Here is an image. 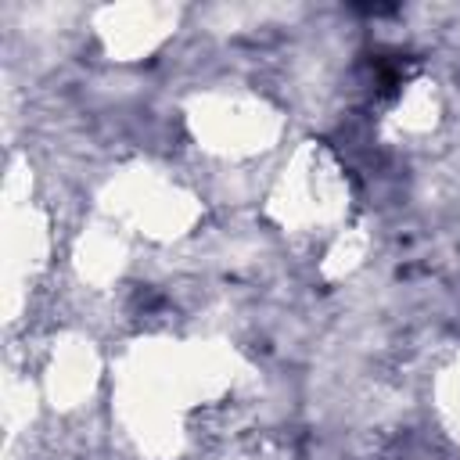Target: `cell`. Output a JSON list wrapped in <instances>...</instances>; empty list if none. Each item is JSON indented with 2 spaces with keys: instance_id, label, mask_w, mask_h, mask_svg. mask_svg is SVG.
Instances as JSON below:
<instances>
[{
  "instance_id": "5b68a950",
  "label": "cell",
  "mask_w": 460,
  "mask_h": 460,
  "mask_svg": "<svg viewBox=\"0 0 460 460\" xmlns=\"http://www.w3.org/2000/svg\"><path fill=\"white\" fill-rule=\"evenodd\" d=\"M90 381H93V363L83 349H72L65 352L58 363H54V377H50V392L54 399H65V402H75L83 392H90Z\"/></svg>"
},
{
  "instance_id": "277c9868",
  "label": "cell",
  "mask_w": 460,
  "mask_h": 460,
  "mask_svg": "<svg viewBox=\"0 0 460 460\" xmlns=\"http://www.w3.org/2000/svg\"><path fill=\"white\" fill-rule=\"evenodd\" d=\"M435 122H438V97H435L431 83H410V90L399 93L395 108L388 111V126L406 140L431 133Z\"/></svg>"
},
{
  "instance_id": "3957f363",
  "label": "cell",
  "mask_w": 460,
  "mask_h": 460,
  "mask_svg": "<svg viewBox=\"0 0 460 460\" xmlns=\"http://www.w3.org/2000/svg\"><path fill=\"white\" fill-rule=\"evenodd\" d=\"M122 198H126L119 201L122 216L137 226H147V234L155 237H176L194 219L190 198L176 183H165L155 176H137L122 183Z\"/></svg>"
},
{
  "instance_id": "6da1fadb",
  "label": "cell",
  "mask_w": 460,
  "mask_h": 460,
  "mask_svg": "<svg viewBox=\"0 0 460 460\" xmlns=\"http://www.w3.org/2000/svg\"><path fill=\"white\" fill-rule=\"evenodd\" d=\"M349 183L338 162L331 158V151L309 144L291 158V165L277 180L270 212L280 219V226H291L298 234H320L341 219Z\"/></svg>"
},
{
  "instance_id": "7a4b0ae2",
  "label": "cell",
  "mask_w": 460,
  "mask_h": 460,
  "mask_svg": "<svg viewBox=\"0 0 460 460\" xmlns=\"http://www.w3.org/2000/svg\"><path fill=\"white\" fill-rule=\"evenodd\" d=\"M190 126L208 151L241 158L262 151L277 137V119L259 97L230 93V97H205L190 111Z\"/></svg>"
},
{
  "instance_id": "8992f818",
  "label": "cell",
  "mask_w": 460,
  "mask_h": 460,
  "mask_svg": "<svg viewBox=\"0 0 460 460\" xmlns=\"http://www.w3.org/2000/svg\"><path fill=\"white\" fill-rule=\"evenodd\" d=\"M79 262H83V273H86L90 280H97V284L119 277V270H122V248H119L115 234L93 237V241L86 244V252H83Z\"/></svg>"
},
{
  "instance_id": "52a82bcc",
  "label": "cell",
  "mask_w": 460,
  "mask_h": 460,
  "mask_svg": "<svg viewBox=\"0 0 460 460\" xmlns=\"http://www.w3.org/2000/svg\"><path fill=\"white\" fill-rule=\"evenodd\" d=\"M435 410H438V420H442V428L449 431V438L460 446V359H453L446 370H442V377H438V385H435Z\"/></svg>"
}]
</instances>
